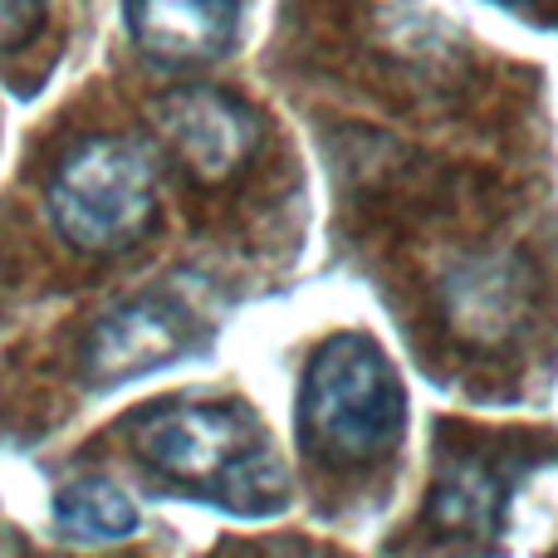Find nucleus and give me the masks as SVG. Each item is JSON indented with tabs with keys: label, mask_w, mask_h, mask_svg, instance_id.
<instances>
[{
	"label": "nucleus",
	"mask_w": 558,
	"mask_h": 558,
	"mask_svg": "<svg viewBox=\"0 0 558 558\" xmlns=\"http://www.w3.org/2000/svg\"><path fill=\"white\" fill-rule=\"evenodd\" d=\"M45 29V0H0V54L25 49Z\"/></svg>",
	"instance_id": "nucleus-10"
},
{
	"label": "nucleus",
	"mask_w": 558,
	"mask_h": 558,
	"mask_svg": "<svg viewBox=\"0 0 558 558\" xmlns=\"http://www.w3.org/2000/svg\"><path fill=\"white\" fill-rule=\"evenodd\" d=\"M133 456L153 475L235 514H275L289 485L270 436L245 402H153L128 422Z\"/></svg>",
	"instance_id": "nucleus-1"
},
{
	"label": "nucleus",
	"mask_w": 558,
	"mask_h": 558,
	"mask_svg": "<svg viewBox=\"0 0 558 558\" xmlns=\"http://www.w3.org/2000/svg\"><path fill=\"white\" fill-rule=\"evenodd\" d=\"M128 39L162 69H202L235 45L241 0H123Z\"/></svg>",
	"instance_id": "nucleus-6"
},
{
	"label": "nucleus",
	"mask_w": 558,
	"mask_h": 558,
	"mask_svg": "<svg viewBox=\"0 0 558 558\" xmlns=\"http://www.w3.org/2000/svg\"><path fill=\"white\" fill-rule=\"evenodd\" d=\"M192 353V324L162 294H143L108 308L78 343V377L88 387H123L133 377L162 373Z\"/></svg>",
	"instance_id": "nucleus-5"
},
{
	"label": "nucleus",
	"mask_w": 558,
	"mask_h": 558,
	"mask_svg": "<svg viewBox=\"0 0 558 558\" xmlns=\"http://www.w3.org/2000/svg\"><path fill=\"white\" fill-rule=\"evenodd\" d=\"M505 475L481 456H456L441 465L426 500V524L441 534H485L500 524L505 514Z\"/></svg>",
	"instance_id": "nucleus-8"
},
{
	"label": "nucleus",
	"mask_w": 558,
	"mask_h": 558,
	"mask_svg": "<svg viewBox=\"0 0 558 558\" xmlns=\"http://www.w3.org/2000/svg\"><path fill=\"white\" fill-rule=\"evenodd\" d=\"M45 206L59 241L84 255H113L157 221V167L137 137L94 133L49 172Z\"/></svg>",
	"instance_id": "nucleus-3"
},
{
	"label": "nucleus",
	"mask_w": 558,
	"mask_h": 558,
	"mask_svg": "<svg viewBox=\"0 0 558 558\" xmlns=\"http://www.w3.org/2000/svg\"><path fill=\"white\" fill-rule=\"evenodd\" d=\"M441 314L461 343L500 348L530 308V275L514 255H465L441 275Z\"/></svg>",
	"instance_id": "nucleus-7"
},
{
	"label": "nucleus",
	"mask_w": 558,
	"mask_h": 558,
	"mask_svg": "<svg viewBox=\"0 0 558 558\" xmlns=\"http://www.w3.org/2000/svg\"><path fill=\"white\" fill-rule=\"evenodd\" d=\"M402 432L407 392L392 357L353 328L324 338L299 383V446L314 461L353 471L383 461Z\"/></svg>",
	"instance_id": "nucleus-2"
},
{
	"label": "nucleus",
	"mask_w": 558,
	"mask_h": 558,
	"mask_svg": "<svg viewBox=\"0 0 558 558\" xmlns=\"http://www.w3.org/2000/svg\"><path fill=\"white\" fill-rule=\"evenodd\" d=\"M54 524L78 544H118L143 530V510L113 481H69L54 495Z\"/></svg>",
	"instance_id": "nucleus-9"
},
{
	"label": "nucleus",
	"mask_w": 558,
	"mask_h": 558,
	"mask_svg": "<svg viewBox=\"0 0 558 558\" xmlns=\"http://www.w3.org/2000/svg\"><path fill=\"white\" fill-rule=\"evenodd\" d=\"M157 133L202 186H221L245 172L260 147V118L245 98L211 84H186L157 98Z\"/></svg>",
	"instance_id": "nucleus-4"
}]
</instances>
